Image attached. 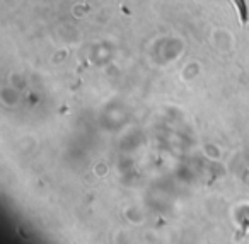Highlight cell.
<instances>
[{
    "label": "cell",
    "instance_id": "6da1fadb",
    "mask_svg": "<svg viewBox=\"0 0 249 244\" xmlns=\"http://www.w3.org/2000/svg\"><path fill=\"white\" fill-rule=\"evenodd\" d=\"M235 5H237V11H239V16H241V22L246 24L249 19V12H248V7H246V2L244 0H234Z\"/></svg>",
    "mask_w": 249,
    "mask_h": 244
}]
</instances>
